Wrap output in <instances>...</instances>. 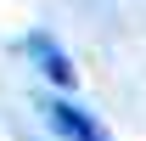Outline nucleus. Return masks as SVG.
<instances>
[{"label":"nucleus","mask_w":146,"mask_h":141,"mask_svg":"<svg viewBox=\"0 0 146 141\" xmlns=\"http://www.w3.org/2000/svg\"><path fill=\"white\" fill-rule=\"evenodd\" d=\"M28 56L39 62V73H45L51 85H73V79H79V68H73V56L62 51V45H56L51 34H28Z\"/></svg>","instance_id":"obj_1"},{"label":"nucleus","mask_w":146,"mask_h":141,"mask_svg":"<svg viewBox=\"0 0 146 141\" xmlns=\"http://www.w3.org/2000/svg\"><path fill=\"white\" fill-rule=\"evenodd\" d=\"M45 113H51V124H56L68 141H107V136H101V124H96L84 107H73V102H51Z\"/></svg>","instance_id":"obj_2"}]
</instances>
